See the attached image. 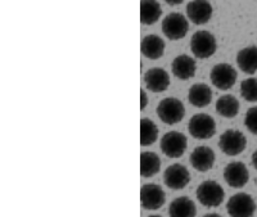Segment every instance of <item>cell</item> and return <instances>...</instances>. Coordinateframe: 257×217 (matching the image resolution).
I'll return each instance as SVG.
<instances>
[{"label":"cell","mask_w":257,"mask_h":217,"mask_svg":"<svg viewBox=\"0 0 257 217\" xmlns=\"http://www.w3.org/2000/svg\"><path fill=\"white\" fill-rule=\"evenodd\" d=\"M197 199L206 208H216L224 202L225 191L221 185L213 180H206L198 185Z\"/></svg>","instance_id":"cell-1"},{"label":"cell","mask_w":257,"mask_h":217,"mask_svg":"<svg viewBox=\"0 0 257 217\" xmlns=\"http://www.w3.org/2000/svg\"><path fill=\"white\" fill-rule=\"evenodd\" d=\"M157 116L166 125H176L185 116V107L178 98H165L157 106Z\"/></svg>","instance_id":"cell-2"},{"label":"cell","mask_w":257,"mask_h":217,"mask_svg":"<svg viewBox=\"0 0 257 217\" xmlns=\"http://www.w3.org/2000/svg\"><path fill=\"white\" fill-rule=\"evenodd\" d=\"M216 49V39L211 33L202 30V31H197L196 34H193L192 39H190V50L194 57L199 59L210 58L215 54Z\"/></svg>","instance_id":"cell-3"},{"label":"cell","mask_w":257,"mask_h":217,"mask_svg":"<svg viewBox=\"0 0 257 217\" xmlns=\"http://www.w3.org/2000/svg\"><path fill=\"white\" fill-rule=\"evenodd\" d=\"M188 130L194 139L207 140L216 134V123L211 116L206 113H198L190 118Z\"/></svg>","instance_id":"cell-4"},{"label":"cell","mask_w":257,"mask_h":217,"mask_svg":"<svg viewBox=\"0 0 257 217\" xmlns=\"http://www.w3.org/2000/svg\"><path fill=\"white\" fill-rule=\"evenodd\" d=\"M219 147L226 156H238L244 152L245 147H247V139L239 130L229 129L220 136Z\"/></svg>","instance_id":"cell-5"},{"label":"cell","mask_w":257,"mask_h":217,"mask_svg":"<svg viewBox=\"0 0 257 217\" xmlns=\"http://www.w3.org/2000/svg\"><path fill=\"white\" fill-rule=\"evenodd\" d=\"M188 147V139L179 131L166 132L161 139V150L170 158H180Z\"/></svg>","instance_id":"cell-6"},{"label":"cell","mask_w":257,"mask_h":217,"mask_svg":"<svg viewBox=\"0 0 257 217\" xmlns=\"http://www.w3.org/2000/svg\"><path fill=\"white\" fill-rule=\"evenodd\" d=\"M210 79L212 85L219 90H229L235 85L238 74L233 66L228 63H219L213 66L210 72Z\"/></svg>","instance_id":"cell-7"},{"label":"cell","mask_w":257,"mask_h":217,"mask_svg":"<svg viewBox=\"0 0 257 217\" xmlns=\"http://www.w3.org/2000/svg\"><path fill=\"white\" fill-rule=\"evenodd\" d=\"M189 30V22L180 13H170L162 21V33L170 40H180L185 38Z\"/></svg>","instance_id":"cell-8"},{"label":"cell","mask_w":257,"mask_h":217,"mask_svg":"<svg viewBox=\"0 0 257 217\" xmlns=\"http://www.w3.org/2000/svg\"><path fill=\"white\" fill-rule=\"evenodd\" d=\"M226 212L233 217H249L256 212V203L247 193H237L228 200Z\"/></svg>","instance_id":"cell-9"},{"label":"cell","mask_w":257,"mask_h":217,"mask_svg":"<svg viewBox=\"0 0 257 217\" xmlns=\"http://www.w3.org/2000/svg\"><path fill=\"white\" fill-rule=\"evenodd\" d=\"M141 202L144 209L157 211L166 202V194L160 185L146 184L141 189Z\"/></svg>","instance_id":"cell-10"},{"label":"cell","mask_w":257,"mask_h":217,"mask_svg":"<svg viewBox=\"0 0 257 217\" xmlns=\"http://www.w3.org/2000/svg\"><path fill=\"white\" fill-rule=\"evenodd\" d=\"M164 181L167 188L173 190H181L189 184L190 173L185 166L180 163H174L165 170Z\"/></svg>","instance_id":"cell-11"},{"label":"cell","mask_w":257,"mask_h":217,"mask_svg":"<svg viewBox=\"0 0 257 217\" xmlns=\"http://www.w3.org/2000/svg\"><path fill=\"white\" fill-rule=\"evenodd\" d=\"M224 180L231 188H243L249 180L248 168L245 167V164L243 162H230L224 168Z\"/></svg>","instance_id":"cell-12"},{"label":"cell","mask_w":257,"mask_h":217,"mask_svg":"<svg viewBox=\"0 0 257 217\" xmlns=\"http://www.w3.org/2000/svg\"><path fill=\"white\" fill-rule=\"evenodd\" d=\"M187 16L197 26L206 25L212 17V6L208 0H192L187 6Z\"/></svg>","instance_id":"cell-13"},{"label":"cell","mask_w":257,"mask_h":217,"mask_svg":"<svg viewBox=\"0 0 257 217\" xmlns=\"http://www.w3.org/2000/svg\"><path fill=\"white\" fill-rule=\"evenodd\" d=\"M146 88L152 93H162L170 86V76L164 68L153 67L144 75Z\"/></svg>","instance_id":"cell-14"},{"label":"cell","mask_w":257,"mask_h":217,"mask_svg":"<svg viewBox=\"0 0 257 217\" xmlns=\"http://www.w3.org/2000/svg\"><path fill=\"white\" fill-rule=\"evenodd\" d=\"M189 161L194 170L199 171V172H206V171L211 170L213 167L215 153L211 148L201 145V147H197L196 149L193 150Z\"/></svg>","instance_id":"cell-15"},{"label":"cell","mask_w":257,"mask_h":217,"mask_svg":"<svg viewBox=\"0 0 257 217\" xmlns=\"http://www.w3.org/2000/svg\"><path fill=\"white\" fill-rule=\"evenodd\" d=\"M196 61L187 54H181V56L176 57L173 61V65H171V71H173L174 76L179 80L192 79L196 75Z\"/></svg>","instance_id":"cell-16"},{"label":"cell","mask_w":257,"mask_h":217,"mask_svg":"<svg viewBox=\"0 0 257 217\" xmlns=\"http://www.w3.org/2000/svg\"><path fill=\"white\" fill-rule=\"evenodd\" d=\"M237 65L242 72L253 75L257 72V47L243 48L237 54Z\"/></svg>","instance_id":"cell-17"},{"label":"cell","mask_w":257,"mask_h":217,"mask_svg":"<svg viewBox=\"0 0 257 217\" xmlns=\"http://www.w3.org/2000/svg\"><path fill=\"white\" fill-rule=\"evenodd\" d=\"M165 41L157 35H147L142 40L141 50L146 58L148 59H160L165 53Z\"/></svg>","instance_id":"cell-18"},{"label":"cell","mask_w":257,"mask_h":217,"mask_svg":"<svg viewBox=\"0 0 257 217\" xmlns=\"http://www.w3.org/2000/svg\"><path fill=\"white\" fill-rule=\"evenodd\" d=\"M188 100L192 106L197 108H205L212 100V90L206 84H194L189 89Z\"/></svg>","instance_id":"cell-19"},{"label":"cell","mask_w":257,"mask_h":217,"mask_svg":"<svg viewBox=\"0 0 257 217\" xmlns=\"http://www.w3.org/2000/svg\"><path fill=\"white\" fill-rule=\"evenodd\" d=\"M169 214L173 217H194L197 214L196 204L190 198L179 197L170 203Z\"/></svg>","instance_id":"cell-20"},{"label":"cell","mask_w":257,"mask_h":217,"mask_svg":"<svg viewBox=\"0 0 257 217\" xmlns=\"http://www.w3.org/2000/svg\"><path fill=\"white\" fill-rule=\"evenodd\" d=\"M216 112L219 113L220 116L225 118H234L237 117V115L239 113V100L237 98L234 97V95L226 94L222 95L217 99L216 102Z\"/></svg>","instance_id":"cell-21"},{"label":"cell","mask_w":257,"mask_h":217,"mask_svg":"<svg viewBox=\"0 0 257 217\" xmlns=\"http://www.w3.org/2000/svg\"><path fill=\"white\" fill-rule=\"evenodd\" d=\"M162 15L160 3L157 0H142L141 2V22L143 25H155Z\"/></svg>","instance_id":"cell-22"},{"label":"cell","mask_w":257,"mask_h":217,"mask_svg":"<svg viewBox=\"0 0 257 217\" xmlns=\"http://www.w3.org/2000/svg\"><path fill=\"white\" fill-rule=\"evenodd\" d=\"M161 170V159L155 152H143L141 154V175L153 177Z\"/></svg>","instance_id":"cell-23"},{"label":"cell","mask_w":257,"mask_h":217,"mask_svg":"<svg viewBox=\"0 0 257 217\" xmlns=\"http://www.w3.org/2000/svg\"><path fill=\"white\" fill-rule=\"evenodd\" d=\"M158 129L156 123L149 118H142L141 121V145L149 147L157 141Z\"/></svg>","instance_id":"cell-24"},{"label":"cell","mask_w":257,"mask_h":217,"mask_svg":"<svg viewBox=\"0 0 257 217\" xmlns=\"http://www.w3.org/2000/svg\"><path fill=\"white\" fill-rule=\"evenodd\" d=\"M240 95L247 102H257V77L243 80L240 84Z\"/></svg>","instance_id":"cell-25"},{"label":"cell","mask_w":257,"mask_h":217,"mask_svg":"<svg viewBox=\"0 0 257 217\" xmlns=\"http://www.w3.org/2000/svg\"><path fill=\"white\" fill-rule=\"evenodd\" d=\"M244 125L251 134L257 136V106L247 111L244 117Z\"/></svg>","instance_id":"cell-26"},{"label":"cell","mask_w":257,"mask_h":217,"mask_svg":"<svg viewBox=\"0 0 257 217\" xmlns=\"http://www.w3.org/2000/svg\"><path fill=\"white\" fill-rule=\"evenodd\" d=\"M148 104V99H147V93L144 90H141V109L143 111Z\"/></svg>","instance_id":"cell-27"},{"label":"cell","mask_w":257,"mask_h":217,"mask_svg":"<svg viewBox=\"0 0 257 217\" xmlns=\"http://www.w3.org/2000/svg\"><path fill=\"white\" fill-rule=\"evenodd\" d=\"M169 6H179V4L184 3V0H165Z\"/></svg>","instance_id":"cell-28"},{"label":"cell","mask_w":257,"mask_h":217,"mask_svg":"<svg viewBox=\"0 0 257 217\" xmlns=\"http://www.w3.org/2000/svg\"><path fill=\"white\" fill-rule=\"evenodd\" d=\"M252 166L254 167V170H257V149L252 154Z\"/></svg>","instance_id":"cell-29"}]
</instances>
